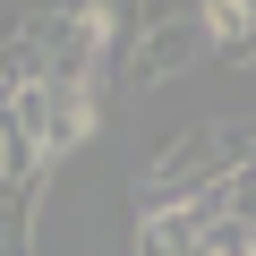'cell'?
<instances>
[{"instance_id": "cell-1", "label": "cell", "mask_w": 256, "mask_h": 256, "mask_svg": "<svg viewBox=\"0 0 256 256\" xmlns=\"http://www.w3.org/2000/svg\"><path fill=\"white\" fill-rule=\"evenodd\" d=\"M137 256H196V196H146Z\"/></svg>"}, {"instance_id": "cell-3", "label": "cell", "mask_w": 256, "mask_h": 256, "mask_svg": "<svg viewBox=\"0 0 256 256\" xmlns=\"http://www.w3.org/2000/svg\"><path fill=\"white\" fill-rule=\"evenodd\" d=\"M205 43H222V52H239L248 34H256V9H248V0H205Z\"/></svg>"}, {"instance_id": "cell-2", "label": "cell", "mask_w": 256, "mask_h": 256, "mask_svg": "<svg viewBox=\"0 0 256 256\" xmlns=\"http://www.w3.org/2000/svg\"><path fill=\"white\" fill-rule=\"evenodd\" d=\"M196 52H205V26H154L146 52L128 60V86H162V77H180Z\"/></svg>"}]
</instances>
